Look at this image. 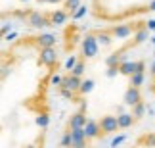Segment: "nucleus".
Returning <instances> with one entry per match:
<instances>
[{"label":"nucleus","mask_w":155,"mask_h":148,"mask_svg":"<svg viewBox=\"0 0 155 148\" xmlns=\"http://www.w3.org/2000/svg\"><path fill=\"white\" fill-rule=\"evenodd\" d=\"M38 56H37V66L38 67H46L48 73H56L58 67V52L56 48H38Z\"/></svg>","instance_id":"obj_1"},{"label":"nucleus","mask_w":155,"mask_h":148,"mask_svg":"<svg viewBox=\"0 0 155 148\" xmlns=\"http://www.w3.org/2000/svg\"><path fill=\"white\" fill-rule=\"evenodd\" d=\"M98 50H100V44H98L96 37L88 31L84 37H82V58H86V60L96 58L98 56Z\"/></svg>","instance_id":"obj_2"},{"label":"nucleus","mask_w":155,"mask_h":148,"mask_svg":"<svg viewBox=\"0 0 155 148\" xmlns=\"http://www.w3.org/2000/svg\"><path fill=\"white\" fill-rule=\"evenodd\" d=\"M27 25L29 27H35V29H46V27H52V21H50V17L48 14H42V12H38V10H35L31 15L27 17Z\"/></svg>","instance_id":"obj_3"},{"label":"nucleus","mask_w":155,"mask_h":148,"mask_svg":"<svg viewBox=\"0 0 155 148\" xmlns=\"http://www.w3.org/2000/svg\"><path fill=\"white\" fill-rule=\"evenodd\" d=\"M138 29H142V27H132V23H123V25H111V27H107L105 31L109 33L113 39H127L134 31H138Z\"/></svg>","instance_id":"obj_4"},{"label":"nucleus","mask_w":155,"mask_h":148,"mask_svg":"<svg viewBox=\"0 0 155 148\" xmlns=\"http://www.w3.org/2000/svg\"><path fill=\"white\" fill-rule=\"evenodd\" d=\"M31 40L37 48H54V44L58 43V37L54 33H40L31 37Z\"/></svg>","instance_id":"obj_5"},{"label":"nucleus","mask_w":155,"mask_h":148,"mask_svg":"<svg viewBox=\"0 0 155 148\" xmlns=\"http://www.w3.org/2000/svg\"><path fill=\"white\" fill-rule=\"evenodd\" d=\"M98 125H100V133H102V137H105V135H109V133H115L119 129L115 115H104L102 119L98 121Z\"/></svg>","instance_id":"obj_6"},{"label":"nucleus","mask_w":155,"mask_h":148,"mask_svg":"<svg viewBox=\"0 0 155 148\" xmlns=\"http://www.w3.org/2000/svg\"><path fill=\"white\" fill-rule=\"evenodd\" d=\"M79 87H81V77H75V75H65L61 77V83H59V88H65V91H71V92H75L79 91Z\"/></svg>","instance_id":"obj_7"},{"label":"nucleus","mask_w":155,"mask_h":148,"mask_svg":"<svg viewBox=\"0 0 155 148\" xmlns=\"http://www.w3.org/2000/svg\"><path fill=\"white\" fill-rule=\"evenodd\" d=\"M82 131H84V137H86L88 140H92V139H102L100 125H98V121H94V119H86L84 127H82Z\"/></svg>","instance_id":"obj_8"},{"label":"nucleus","mask_w":155,"mask_h":148,"mask_svg":"<svg viewBox=\"0 0 155 148\" xmlns=\"http://www.w3.org/2000/svg\"><path fill=\"white\" fill-rule=\"evenodd\" d=\"M123 102L127 104V106H136L138 102H142V92H140V88H134V87H128L127 88V92H124V96H123Z\"/></svg>","instance_id":"obj_9"},{"label":"nucleus","mask_w":155,"mask_h":148,"mask_svg":"<svg viewBox=\"0 0 155 148\" xmlns=\"http://www.w3.org/2000/svg\"><path fill=\"white\" fill-rule=\"evenodd\" d=\"M84 123H86V114L84 112H75L67 121V131L69 129H82Z\"/></svg>","instance_id":"obj_10"},{"label":"nucleus","mask_w":155,"mask_h":148,"mask_svg":"<svg viewBox=\"0 0 155 148\" xmlns=\"http://www.w3.org/2000/svg\"><path fill=\"white\" fill-rule=\"evenodd\" d=\"M90 33L96 37L98 44H102V46H109V44L113 43V37L105 31V29H96V31H90Z\"/></svg>","instance_id":"obj_11"},{"label":"nucleus","mask_w":155,"mask_h":148,"mask_svg":"<svg viewBox=\"0 0 155 148\" xmlns=\"http://www.w3.org/2000/svg\"><path fill=\"white\" fill-rule=\"evenodd\" d=\"M48 17H50V21H52V27H54V25H63V23L67 21L69 14H67L65 10H56V12H50V14H48Z\"/></svg>","instance_id":"obj_12"},{"label":"nucleus","mask_w":155,"mask_h":148,"mask_svg":"<svg viewBox=\"0 0 155 148\" xmlns=\"http://www.w3.org/2000/svg\"><path fill=\"white\" fill-rule=\"evenodd\" d=\"M117 67H119V73H121V75H127V77H130L132 73H136V62H130V60L121 62Z\"/></svg>","instance_id":"obj_13"},{"label":"nucleus","mask_w":155,"mask_h":148,"mask_svg":"<svg viewBox=\"0 0 155 148\" xmlns=\"http://www.w3.org/2000/svg\"><path fill=\"white\" fill-rule=\"evenodd\" d=\"M136 123V119L130 114H119L117 115V125H119V129H128V127H132Z\"/></svg>","instance_id":"obj_14"},{"label":"nucleus","mask_w":155,"mask_h":148,"mask_svg":"<svg viewBox=\"0 0 155 148\" xmlns=\"http://www.w3.org/2000/svg\"><path fill=\"white\" fill-rule=\"evenodd\" d=\"M130 83H128V87H134V88H140L142 85H144V81H146V73H132L128 77Z\"/></svg>","instance_id":"obj_15"},{"label":"nucleus","mask_w":155,"mask_h":148,"mask_svg":"<svg viewBox=\"0 0 155 148\" xmlns=\"http://www.w3.org/2000/svg\"><path fill=\"white\" fill-rule=\"evenodd\" d=\"M92 88H94V81L92 79H86V81H81V87H79V91H77V94H88V92H92Z\"/></svg>","instance_id":"obj_16"},{"label":"nucleus","mask_w":155,"mask_h":148,"mask_svg":"<svg viewBox=\"0 0 155 148\" xmlns=\"http://www.w3.org/2000/svg\"><path fill=\"white\" fill-rule=\"evenodd\" d=\"M144 114H146V104L144 102H138L136 106H132V115L134 119H140V117H144Z\"/></svg>","instance_id":"obj_17"},{"label":"nucleus","mask_w":155,"mask_h":148,"mask_svg":"<svg viewBox=\"0 0 155 148\" xmlns=\"http://www.w3.org/2000/svg\"><path fill=\"white\" fill-rule=\"evenodd\" d=\"M140 144H144V146H147V148H153L155 146V135L153 133H147V135H144L140 140H138Z\"/></svg>","instance_id":"obj_18"},{"label":"nucleus","mask_w":155,"mask_h":148,"mask_svg":"<svg viewBox=\"0 0 155 148\" xmlns=\"http://www.w3.org/2000/svg\"><path fill=\"white\" fill-rule=\"evenodd\" d=\"M79 6H81V0H63V10L65 12H71V14H73Z\"/></svg>","instance_id":"obj_19"},{"label":"nucleus","mask_w":155,"mask_h":148,"mask_svg":"<svg viewBox=\"0 0 155 148\" xmlns=\"http://www.w3.org/2000/svg\"><path fill=\"white\" fill-rule=\"evenodd\" d=\"M84 60H79V62H77L75 64V66H73V69H71V75H75V77H81L82 73H84Z\"/></svg>","instance_id":"obj_20"},{"label":"nucleus","mask_w":155,"mask_h":148,"mask_svg":"<svg viewBox=\"0 0 155 148\" xmlns=\"http://www.w3.org/2000/svg\"><path fill=\"white\" fill-rule=\"evenodd\" d=\"M59 144H61V148H71V135H69V131L63 133V137H61V140H59Z\"/></svg>","instance_id":"obj_21"},{"label":"nucleus","mask_w":155,"mask_h":148,"mask_svg":"<svg viewBox=\"0 0 155 148\" xmlns=\"http://www.w3.org/2000/svg\"><path fill=\"white\" fill-rule=\"evenodd\" d=\"M84 14H86V6H79V8H77L73 14H71V17H73V19H81Z\"/></svg>","instance_id":"obj_22"},{"label":"nucleus","mask_w":155,"mask_h":148,"mask_svg":"<svg viewBox=\"0 0 155 148\" xmlns=\"http://www.w3.org/2000/svg\"><path fill=\"white\" fill-rule=\"evenodd\" d=\"M124 140H127V135H119V137H115L111 140V148H117V146H121Z\"/></svg>","instance_id":"obj_23"},{"label":"nucleus","mask_w":155,"mask_h":148,"mask_svg":"<svg viewBox=\"0 0 155 148\" xmlns=\"http://www.w3.org/2000/svg\"><path fill=\"white\" fill-rule=\"evenodd\" d=\"M77 62H79V58H77V56H69L67 62H65V69H73V66H75Z\"/></svg>","instance_id":"obj_24"},{"label":"nucleus","mask_w":155,"mask_h":148,"mask_svg":"<svg viewBox=\"0 0 155 148\" xmlns=\"http://www.w3.org/2000/svg\"><path fill=\"white\" fill-rule=\"evenodd\" d=\"M59 83H61V77L56 75V73H52V75H50V85H52V87H59Z\"/></svg>","instance_id":"obj_25"},{"label":"nucleus","mask_w":155,"mask_h":148,"mask_svg":"<svg viewBox=\"0 0 155 148\" xmlns=\"http://www.w3.org/2000/svg\"><path fill=\"white\" fill-rule=\"evenodd\" d=\"M117 73H119V67H107V73L105 75L107 77H115Z\"/></svg>","instance_id":"obj_26"},{"label":"nucleus","mask_w":155,"mask_h":148,"mask_svg":"<svg viewBox=\"0 0 155 148\" xmlns=\"http://www.w3.org/2000/svg\"><path fill=\"white\" fill-rule=\"evenodd\" d=\"M146 29L147 31H155V19H147L146 21Z\"/></svg>","instance_id":"obj_27"},{"label":"nucleus","mask_w":155,"mask_h":148,"mask_svg":"<svg viewBox=\"0 0 155 148\" xmlns=\"http://www.w3.org/2000/svg\"><path fill=\"white\" fill-rule=\"evenodd\" d=\"M150 73H151V77H155V60L151 62V67H150Z\"/></svg>","instance_id":"obj_28"},{"label":"nucleus","mask_w":155,"mask_h":148,"mask_svg":"<svg viewBox=\"0 0 155 148\" xmlns=\"http://www.w3.org/2000/svg\"><path fill=\"white\" fill-rule=\"evenodd\" d=\"M150 12H155V0H151V2H150Z\"/></svg>","instance_id":"obj_29"},{"label":"nucleus","mask_w":155,"mask_h":148,"mask_svg":"<svg viewBox=\"0 0 155 148\" xmlns=\"http://www.w3.org/2000/svg\"><path fill=\"white\" fill-rule=\"evenodd\" d=\"M48 4H59V2H63V0H46Z\"/></svg>","instance_id":"obj_30"},{"label":"nucleus","mask_w":155,"mask_h":148,"mask_svg":"<svg viewBox=\"0 0 155 148\" xmlns=\"http://www.w3.org/2000/svg\"><path fill=\"white\" fill-rule=\"evenodd\" d=\"M151 91H153V92H155V83H153V85H151Z\"/></svg>","instance_id":"obj_31"},{"label":"nucleus","mask_w":155,"mask_h":148,"mask_svg":"<svg viewBox=\"0 0 155 148\" xmlns=\"http://www.w3.org/2000/svg\"><path fill=\"white\" fill-rule=\"evenodd\" d=\"M151 43H153V44H155V37H153V39H151Z\"/></svg>","instance_id":"obj_32"}]
</instances>
